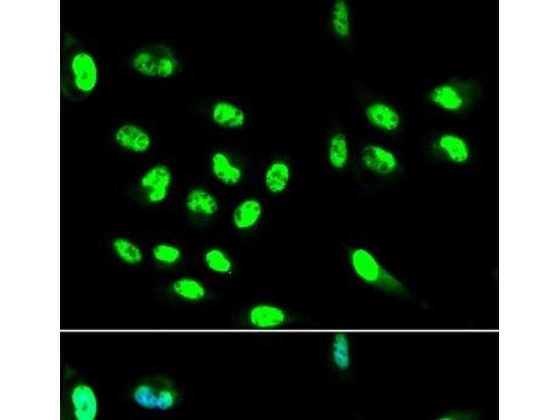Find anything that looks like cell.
I'll return each mask as SVG.
<instances>
[{"label":"cell","instance_id":"23","mask_svg":"<svg viewBox=\"0 0 560 420\" xmlns=\"http://www.w3.org/2000/svg\"><path fill=\"white\" fill-rule=\"evenodd\" d=\"M331 358L335 367L340 371L347 370L351 365L350 344L345 332H337L333 336Z\"/></svg>","mask_w":560,"mask_h":420},{"label":"cell","instance_id":"4","mask_svg":"<svg viewBox=\"0 0 560 420\" xmlns=\"http://www.w3.org/2000/svg\"><path fill=\"white\" fill-rule=\"evenodd\" d=\"M173 183L170 167L164 163H155L140 176L138 189L143 200L153 206L164 203L168 198Z\"/></svg>","mask_w":560,"mask_h":420},{"label":"cell","instance_id":"3","mask_svg":"<svg viewBox=\"0 0 560 420\" xmlns=\"http://www.w3.org/2000/svg\"><path fill=\"white\" fill-rule=\"evenodd\" d=\"M132 398L142 409L165 412L178 405L181 395L171 379L158 375L138 383L132 390Z\"/></svg>","mask_w":560,"mask_h":420},{"label":"cell","instance_id":"15","mask_svg":"<svg viewBox=\"0 0 560 420\" xmlns=\"http://www.w3.org/2000/svg\"><path fill=\"white\" fill-rule=\"evenodd\" d=\"M291 179V167L289 163L281 158L270 162L262 176L265 190L273 195L283 194L288 188Z\"/></svg>","mask_w":560,"mask_h":420},{"label":"cell","instance_id":"8","mask_svg":"<svg viewBox=\"0 0 560 420\" xmlns=\"http://www.w3.org/2000/svg\"><path fill=\"white\" fill-rule=\"evenodd\" d=\"M209 116L216 127L237 130L244 127L247 122V113L239 104L225 99L213 102L209 109Z\"/></svg>","mask_w":560,"mask_h":420},{"label":"cell","instance_id":"22","mask_svg":"<svg viewBox=\"0 0 560 420\" xmlns=\"http://www.w3.org/2000/svg\"><path fill=\"white\" fill-rule=\"evenodd\" d=\"M331 28L340 39H346L351 34V15L348 3L344 0H336L331 10Z\"/></svg>","mask_w":560,"mask_h":420},{"label":"cell","instance_id":"21","mask_svg":"<svg viewBox=\"0 0 560 420\" xmlns=\"http://www.w3.org/2000/svg\"><path fill=\"white\" fill-rule=\"evenodd\" d=\"M205 267L211 272L219 275H229L234 270V262L229 254L217 246L208 248L203 253Z\"/></svg>","mask_w":560,"mask_h":420},{"label":"cell","instance_id":"7","mask_svg":"<svg viewBox=\"0 0 560 420\" xmlns=\"http://www.w3.org/2000/svg\"><path fill=\"white\" fill-rule=\"evenodd\" d=\"M115 144L122 150L136 155L148 153L153 145L149 132L142 126L132 122L119 125L113 135Z\"/></svg>","mask_w":560,"mask_h":420},{"label":"cell","instance_id":"1","mask_svg":"<svg viewBox=\"0 0 560 420\" xmlns=\"http://www.w3.org/2000/svg\"><path fill=\"white\" fill-rule=\"evenodd\" d=\"M349 261L355 275L365 284L396 295L408 293L405 284L384 267L368 249L360 246L351 248L349 251Z\"/></svg>","mask_w":560,"mask_h":420},{"label":"cell","instance_id":"10","mask_svg":"<svg viewBox=\"0 0 560 420\" xmlns=\"http://www.w3.org/2000/svg\"><path fill=\"white\" fill-rule=\"evenodd\" d=\"M69 401L73 416L76 420H94L99 412L98 398L88 384L79 382L71 388Z\"/></svg>","mask_w":560,"mask_h":420},{"label":"cell","instance_id":"18","mask_svg":"<svg viewBox=\"0 0 560 420\" xmlns=\"http://www.w3.org/2000/svg\"><path fill=\"white\" fill-rule=\"evenodd\" d=\"M172 293L178 298L190 302H197L205 299L207 289L198 279L184 276L175 279L171 284Z\"/></svg>","mask_w":560,"mask_h":420},{"label":"cell","instance_id":"14","mask_svg":"<svg viewBox=\"0 0 560 420\" xmlns=\"http://www.w3.org/2000/svg\"><path fill=\"white\" fill-rule=\"evenodd\" d=\"M365 115L371 125L385 132H395L400 126L401 119L398 111L384 102L369 104L365 107Z\"/></svg>","mask_w":560,"mask_h":420},{"label":"cell","instance_id":"2","mask_svg":"<svg viewBox=\"0 0 560 420\" xmlns=\"http://www.w3.org/2000/svg\"><path fill=\"white\" fill-rule=\"evenodd\" d=\"M132 69L146 78L169 79L181 69L176 50L165 43H155L137 50L132 56Z\"/></svg>","mask_w":560,"mask_h":420},{"label":"cell","instance_id":"6","mask_svg":"<svg viewBox=\"0 0 560 420\" xmlns=\"http://www.w3.org/2000/svg\"><path fill=\"white\" fill-rule=\"evenodd\" d=\"M360 159L367 170L382 176L393 174L399 167L396 155L386 147L376 144L365 145L360 150Z\"/></svg>","mask_w":560,"mask_h":420},{"label":"cell","instance_id":"9","mask_svg":"<svg viewBox=\"0 0 560 420\" xmlns=\"http://www.w3.org/2000/svg\"><path fill=\"white\" fill-rule=\"evenodd\" d=\"M209 168L214 178L227 187L238 186L244 178L241 164L226 150H216L209 158Z\"/></svg>","mask_w":560,"mask_h":420},{"label":"cell","instance_id":"11","mask_svg":"<svg viewBox=\"0 0 560 420\" xmlns=\"http://www.w3.org/2000/svg\"><path fill=\"white\" fill-rule=\"evenodd\" d=\"M247 322L253 328L272 330L285 325L289 321L288 312L282 307L271 303H258L250 307Z\"/></svg>","mask_w":560,"mask_h":420},{"label":"cell","instance_id":"13","mask_svg":"<svg viewBox=\"0 0 560 420\" xmlns=\"http://www.w3.org/2000/svg\"><path fill=\"white\" fill-rule=\"evenodd\" d=\"M263 212V205L259 199L254 197H245L233 208L231 214L232 225L239 231H249L260 222Z\"/></svg>","mask_w":560,"mask_h":420},{"label":"cell","instance_id":"5","mask_svg":"<svg viewBox=\"0 0 560 420\" xmlns=\"http://www.w3.org/2000/svg\"><path fill=\"white\" fill-rule=\"evenodd\" d=\"M69 68L75 90L83 95H90L99 82V68L93 55L88 50H77L71 55Z\"/></svg>","mask_w":560,"mask_h":420},{"label":"cell","instance_id":"24","mask_svg":"<svg viewBox=\"0 0 560 420\" xmlns=\"http://www.w3.org/2000/svg\"><path fill=\"white\" fill-rule=\"evenodd\" d=\"M150 255L158 265L169 267L181 262L183 253L178 246L169 242L160 241L153 246Z\"/></svg>","mask_w":560,"mask_h":420},{"label":"cell","instance_id":"17","mask_svg":"<svg viewBox=\"0 0 560 420\" xmlns=\"http://www.w3.org/2000/svg\"><path fill=\"white\" fill-rule=\"evenodd\" d=\"M428 98L433 104L450 112L458 111L465 105V99L461 91L449 83L441 84L433 88Z\"/></svg>","mask_w":560,"mask_h":420},{"label":"cell","instance_id":"20","mask_svg":"<svg viewBox=\"0 0 560 420\" xmlns=\"http://www.w3.org/2000/svg\"><path fill=\"white\" fill-rule=\"evenodd\" d=\"M349 146L346 136L342 132L334 133L328 145V160L336 170L344 169L349 160Z\"/></svg>","mask_w":560,"mask_h":420},{"label":"cell","instance_id":"12","mask_svg":"<svg viewBox=\"0 0 560 420\" xmlns=\"http://www.w3.org/2000/svg\"><path fill=\"white\" fill-rule=\"evenodd\" d=\"M184 206L191 216L203 219L213 218L220 209L217 197L202 186L192 187L187 192Z\"/></svg>","mask_w":560,"mask_h":420},{"label":"cell","instance_id":"16","mask_svg":"<svg viewBox=\"0 0 560 420\" xmlns=\"http://www.w3.org/2000/svg\"><path fill=\"white\" fill-rule=\"evenodd\" d=\"M438 150L450 162L464 164L468 161L470 150L466 141L459 135L445 133L437 140Z\"/></svg>","mask_w":560,"mask_h":420},{"label":"cell","instance_id":"19","mask_svg":"<svg viewBox=\"0 0 560 420\" xmlns=\"http://www.w3.org/2000/svg\"><path fill=\"white\" fill-rule=\"evenodd\" d=\"M111 249L114 255L124 264L137 265L144 260L142 248L127 237L118 236L113 238L111 241Z\"/></svg>","mask_w":560,"mask_h":420}]
</instances>
